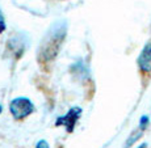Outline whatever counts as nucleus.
Segmentation results:
<instances>
[{"instance_id": "obj_3", "label": "nucleus", "mask_w": 151, "mask_h": 148, "mask_svg": "<svg viewBox=\"0 0 151 148\" xmlns=\"http://www.w3.org/2000/svg\"><path fill=\"white\" fill-rule=\"evenodd\" d=\"M82 113H83V110L80 108H76V106L71 108L65 115L57 118L55 126H63L67 132H72L75 126H76L78 121H79V118L82 117Z\"/></svg>"}, {"instance_id": "obj_10", "label": "nucleus", "mask_w": 151, "mask_h": 148, "mask_svg": "<svg viewBox=\"0 0 151 148\" xmlns=\"http://www.w3.org/2000/svg\"><path fill=\"white\" fill-rule=\"evenodd\" d=\"M1 110H3V108H1V105H0V113H1Z\"/></svg>"}, {"instance_id": "obj_9", "label": "nucleus", "mask_w": 151, "mask_h": 148, "mask_svg": "<svg viewBox=\"0 0 151 148\" xmlns=\"http://www.w3.org/2000/svg\"><path fill=\"white\" fill-rule=\"evenodd\" d=\"M147 147V144L146 143H143V144H141V146H138L137 148H146Z\"/></svg>"}, {"instance_id": "obj_6", "label": "nucleus", "mask_w": 151, "mask_h": 148, "mask_svg": "<svg viewBox=\"0 0 151 148\" xmlns=\"http://www.w3.org/2000/svg\"><path fill=\"white\" fill-rule=\"evenodd\" d=\"M149 123H150V118L149 115H142L141 119H139V129L141 130H146L147 127H149Z\"/></svg>"}, {"instance_id": "obj_7", "label": "nucleus", "mask_w": 151, "mask_h": 148, "mask_svg": "<svg viewBox=\"0 0 151 148\" xmlns=\"http://www.w3.org/2000/svg\"><path fill=\"white\" fill-rule=\"evenodd\" d=\"M5 28H7V25H5V20H4V16H3L1 9H0V33H3V31L5 30Z\"/></svg>"}, {"instance_id": "obj_8", "label": "nucleus", "mask_w": 151, "mask_h": 148, "mask_svg": "<svg viewBox=\"0 0 151 148\" xmlns=\"http://www.w3.org/2000/svg\"><path fill=\"white\" fill-rule=\"evenodd\" d=\"M36 148H50V146H49V143L45 140V139H42V140L37 142Z\"/></svg>"}, {"instance_id": "obj_5", "label": "nucleus", "mask_w": 151, "mask_h": 148, "mask_svg": "<svg viewBox=\"0 0 151 148\" xmlns=\"http://www.w3.org/2000/svg\"><path fill=\"white\" fill-rule=\"evenodd\" d=\"M142 134H143V130H141V129L138 127V131L133 132V134L130 135V138L127 139V142L125 143V148H130V147H132L133 144H134L135 142H137L138 139L141 138V135H142Z\"/></svg>"}, {"instance_id": "obj_4", "label": "nucleus", "mask_w": 151, "mask_h": 148, "mask_svg": "<svg viewBox=\"0 0 151 148\" xmlns=\"http://www.w3.org/2000/svg\"><path fill=\"white\" fill-rule=\"evenodd\" d=\"M137 66L141 74L151 75V41L142 47L137 58Z\"/></svg>"}, {"instance_id": "obj_1", "label": "nucleus", "mask_w": 151, "mask_h": 148, "mask_svg": "<svg viewBox=\"0 0 151 148\" xmlns=\"http://www.w3.org/2000/svg\"><path fill=\"white\" fill-rule=\"evenodd\" d=\"M67 34V24L57 21L51 25L38 46V60L41 63H51L57 58L62 43Z\"/></svg>"}, {"instance_id": "obj_2", "label": "nucleus", "mask_w": 151, "mask_h": 148, "mask_svg": "<svg viewBox=\"0 0 151 148\" xmlns=\"http://www.w3.org/2000/svg\"><path fill=\"white\" fill-rule=\"evenodd\" d=\"M9 112L14 119H24L34 112V104L28 97H16L11 101Z\"/></svg>"}]
</instances>
